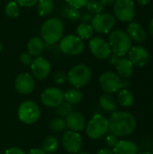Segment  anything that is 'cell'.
I'll return each instance as SVG.
<instances>
[{
	"label": "cell",
	"instance_id": "obj_1",
	"mask_svg": "<svg viewBox=\"0 0 153 154\" xmlns=\"http://www.w3.org/2000/svg\"><path fill=\"white\" fill-rule=\"evenodd\" d=\"M109 130L118 137H125L133 134L136 128V118L128 112L115 111L108 120Z\"/></svg>",
	"mask_w": 153,
	"mask_h": 154
},
{
	"label": "cell",
	"instance_id": "obj_2",
	"mask_svg": "<svg viewBox=\"0 0 153 154\" xmlns=\"http://www.w3.org/2000/svg\"><path fill=\"white\" fill-rule=\"evenodd\" d=\"M64 32V24L60 18L52 17L45 21L41 27V36L44 42L55 44L60 41Z\"/></svg>",
	"mask_w": 153,
	"mask_h": 154
},
{
	"label": "cell",
	"instance_id": "obj_3",
	"mask_svg": "<svg viewBox=\"0 0 153 154\" xmlns=\"http://www.w3.org/2000/svg\"><path fill=\"white\" fill-rule=\"evenodd\" d=\"M108 43L111 51L118 56L124 57L132 48L133 42L126 32L122 30H114L109 34Z\"/></svg>",
	"mask_w": 153,
	"mask_h": 154
},
{
	"label": "cell",
	"instance_id": "obj_4",
	"mask_svg": "<svg viewBox=\"0 0 153 154\" xmlns=\"http://www.w3.org/2000/svg\"><path fill=\"white\" fill-rule=\"evenodd\" d=\"M101 88L107 94H114L122 88H127L130 82L126 79L123 80L117 74L112 71L104 72L99 78Z\"/></svg>",
	"mask_w": 153,
	"mask_h": 154
},
{
	"label": "cell",
	"instance_id": "obj_5",
	"mask_svg": "<svg viewBox=\"0 0 153 154\" xmlns=\"http://www.w3.org/2000/svg\"><path fill=\"white\" fill-rule=\"evenodd\" d=\"M68 81L75 88H81L91 79V70L86 64H77L69 71Z\"/></svg>",
	"mask_w": 153,
	"mask_h": 154
},
{
	"label": "cell",
	"instance_id": "obj_6",
	"mask_svg": "<svg viewBox=\"0 0 153 154\" xmlns=\"http://www.w3.org/2000/svg\"><path fill=\"white\" fill-rule=\"evenodd\" d=\"M109 130L108 120L102 115L96 114L92 116L86 125L87 135L93 140L99 139L106 134Z\"/></svg>",
	"mask_w": 153,
	"mask_h": 154
},
{
	"label": "cell",
	"instance_id": "obj_7",
	"mask_svg": "<svg viewBox=\"0 0 153 154\" xmlns=\"http://www.w3.org/2000/svg\"><path fill=\"white\" fill-rule=\"evenodd\" d=\"M17 116L18 119L23 124L32 125L39 120L41 116V110L39 106L35 102L32 100H26L19 106Z\"/></svg>",
	"mask_w": 153,
	"mask_h": 154
},
{
	"label": "cell",
	"instance_id": "obj_8",
	"mask_svg": "<svg viewBox=\"0 0 153 154\" xmlns=\"http://www.w3.org/2000/svg\"><path fill=\"white\" fill-rule=\"evenodd\" d=\"M59 48L60 51L66 55L76 56L83 52L85 49V43L83 40L77 35L69 34L60 39Z\"/></svg>",
	"mask_w": 153,
	"mask_h": 154
},
{
	"label": "cell",
	"instance_id": "obj_9",
	"mask_svg": "<svg viewBox=\"0 0 153 154\" xmlns=\"http://www.w3.org/2000/svg\"><path fill=\"white\" fill-rule=\"evenodd\" d=\"M114 14L115 17L121 22H132L135 14L133 0H115Z\"/></svg>",
	"mask_w": 153,
	"mask_h": 154
},
{
	"label": "cell",
	"instance_id": "obj_10",
	"mask_svg": "<svg viewBox=\"0 0 153 154\" xmlns=\"http://www.w3.org/2000/svg\"><path fill=\"white\" fill-rule=\"evenodd\" d=\"M91 25L99 33H108L115 25V17L108 13H101L94 15Z\"/></svg>",
	"mask_w": 153,
	"mask_h": 154
},
{
	"label": "cell",
	"instance_id": "obj_11",
	"mask_svg": "<svg viewBox=\"0 0 153 154\" xmlns=\"http://www.w3.org/2000/svg\"><path fill=\"white\" fill-rule=\"evenodd\" d=\"M61 142L64 149L71 154L78 153L83 146L82 137L78 132L67 131L63 134Z\"/></svg>",
	"mask_w": 153,
	"mask_h": 154
},
{
	"label": "cell",
	"instance_id": "obj_12",
	"mask_svg": "<svg viewBox=\"0 0 153 154\" xmlns=\"http://www.w3.org/2000/svg\"><path fill=\"white\" fill-rule=\"evenodd\" d=\"M88 47L92 54L99 60H106L112 53L109 43L99 36L93 37L88 43Z\"/></svg>",
	"mask_w": 153,
	"mask_h": 154
},
{
	"label": "cell",
	"instance_id": "obj_13",
	"mask_svg": "<svg viewBox=\"0 0 153 154\" xmlns=\"http://www.w3.org/2000/svg\"><path fill=\"white\" fill-rule=\"evenodd\" d=\"M41 101L48 107H57L64 101V93L58 88H48L41 93Z\"/></svg>",
	"mask_w": 153,
	"mask_h": 154
},
{
	"label": "cell",
	"instance_id": "obj_14",
	"mask_svg": "<svg viewBox=\"0 0 153 154\" xmlns=\"http://www.w3.org/2000/svg\"><path fill=\"white\" fill-rule=\"evenodd\" d=\"M30 66L32 75L39 80H43L47 79L51 70L50 61L41 56H38L35 59H33Z\"/></svg>",
	"mask_w": 153,
	"mask_h": 154
},
{
	"label": "cell",
	"instance_id": "obj_15",
	"mask_svg": "<svg viewBox=\"0 0 153 154\" xmlns=\"http://www.w3.org/2000/svg\"><path fill=\"white\" fill-rule=\"evenodd\" d=\"M14 87L18 93L22 95H29L34 90L35 82L30 74L21 73L15 78Z\"/></svg>",
	"mask_w": 153,
	"mask_h": 154
},
{
	"label": "cell",
	"instance_id": "obj_16",
	"mask_svg": "<svg viewBox=\"0 0 153 154\" xmlns=\"http://www.w3.org/2000/svg\"><path fill=\"white\" fill-rule=\"evenodd\" d=\"M128 59L137 67H144L150 60L149 51L142 46L132 47L128 52Z\"/></svg>",
	"mask_w": 153,
	"mask_h": 154
},
{
	"label": "cell",
	"instance_id": "obj_17",
	"mask_svg": "<svg viewBox=\"0 0 153 154\" xmlns=\"http://www.w3.org/2000/svg\"><path fill=\"white\" fill-rule=\"evenodd\" d=\"M65 122H66L67 128H69V131H73V132H80L87 125L85 116L82 114L75 111L70 113L66 117Z\"/></svg>",
	"mask_w": 153,
	"mask_h": 154
},
{
	"label": "cell",
	"instance_id": "obj_18",
	"mask_svg": "<svg viewBox=\"0 0 153 154\" xmlns=\"http://www.w3.org/2000/svg\"><path fill=\"white\" fill-rule=\"evenodd\" d=\"M115 69L117 75L120 78L129 79L133 74V64L126 57H119L116 63Z\"/></svg>",
	"mask_w": 153,
	"mask_h": 154
},
{
	"label": "cell",
	"instance_id": "obj_19",
	"mask_svg": "<svg viewBox=\"0 0 153 154\" xmlns=\"http://www.w3.org/2000/svg\"><path fill=\"white\" fill-rule=\"evenodd\" d=\"M126 33L132 41H134L136 42H142L146 39L145 30L140 23L136 22H130V23L127 25Z\"/></svg>",
	"mask_w": 153,
	"mask_h": 154
},
{
	"label": "cell",
	"instance_id": "obj_20",
	"mask_svg": "<svg viewBox=\"0 0 153 154\" xmlns=\"http://www.w3.org/2000/svg\"><path fill=\"white\" fill-rule=\"evenodd\" d=\"M114 154H137L138 145L130 140L119 141L118 143L113 148Z\"/></svg>",
	"mask_w": 153,
	"mask_h": 154
},
{
	"label": "cell",
	"instance_id": "obj_21",
	"mask_svg": "<svg viewBox=\"0 0 153 154\" xmlns=\"http://www.w3.org/2000/svg\"><path fill=\"white\" fill-rule=\"evenodd\" d=\"M45 48V44L43 40L41 37L33 36L27 42V50L28 53H30L32 57L40 56Z\"/></svg>",
	"mask_w": 153,
	"mask_h": 154
},
{
	"label": "cell",
	"instance_id": "obj_22",
	"mask_svg": "<svg viewBox=\"0 0 153 154\" xmlns=\"http://www.w3.org/2000/svg\"><path fill=\"white\" fill-rule=\"evenodd\" d=\"M99 105L101 108L108 113H114L117 110V100L112 96V94H104L99 98Z\"/></svg>",
	"mask_w": 153,
	"mask_h": 154
},
{
	"label": "cell",
	"instance_id": "obj_23",
	"mask_svg": "<svg viewBox=\"0 0 153 154\" xmlns=\"http://www.w3.org/2000/svg\"><path fill=\"white\" fill-rule=\"evenodd\" d=\"M117 103L123 107H130L134 103V96L132 91L127 88H123L118 92Z\"/></svg>",
	"mask_w": 153,
	"mask_h": 154
},
{
	"label": "cell",
	"instance_id": "obj_24",
	"mask_svg": "<svg viewBox=\"0 0 153 154\" xmlns=\"http://www.w3.org/2000/svg\"><path fill=\"white\" fill-rule=\"evenodd\" d=\"M60 147V143L57 137L50 135L45 138V140L42 143L41 149L44 151V152L47 154H52L56 152Z\"/></svg>",
	"mask_w": 153,
	"mask_h": 154
},
{
	"label": "cell",
	"instance_id": "obj_25",
	"mask_svg": "<svg viewBox=\"0 0 153 154\" xmlns=\"http://www.w3.org/2000/svg\"><path fill=\"white\" fill-rule=\"evenodd\" d=\"M83 98L82 92L78 88H69L64 93V101L68 102L70 105H76L78 104Z\"/></svg>",
	"mask_w": 153,
	"mask_h": 154
},
{
	"label": "cell",
	"instance_id": "obj_26",
	"mask_svg": "<svg viewBox=\"0 0 153 154\" xmlns=\"http://www.w3.org/2000/svg\"><path fill=\"white\" fill-rule=\"evenodd\" d=\"M54 8L52 0H39L37 3V11L41 16H48L51 14Z\"/></svg>",
	"mask_w": 153,
	"mask_h": 154
},
{
	"label": "cell",
	"instance_id": "obj_27",
	"mask_svg": "<svg viewBox=\"0 0 153 154\" xmlns=\"http://www.w3.org/2000/svg\"><path fill=\"white\" fill-rule=\"evenodd\" d=\"M61 14H62V15L64 17L68 18L70 21H73V22L78 21L79 18H80V15H81L79 9L75 8V7H72V6L69 5H62Z\"/></svg>",
	"mask_w": 153,
	"mask_h": 154
},
{
	"label": "cell",
	"instance_id": "obj_28",
	"mask_svg": "<svg viewBox=\"0 0 153 154\" xmlns=\"http://www.w3.org/2000/svg\"><path fill=\"white\" fill-rule=\"evenodd\" d=\"M94 34V29L89 23H80L77 28V36L81 40H87L92 38Z\"/></svg>",
	"mask_w": 153,
	"mask_h": 154
},
{
	"label": "cell",
	"instance_id": "obj_29",
	"mask_svg": "<svg viewBox=\"0 0 153 154\" xmlns=\"http://www.w3.org/2000/svg\"><path fill=\"white\" fill-rule=\"evenodd\" d=\"M72 112H73V106L69 104L66 101H63L60 106L56 107V110H55L56 115L60 118L67 117Z\"/></svg>",
	"mask_w": 153,
	"mask_h": 154
},
{
	"label": "cell",
	"instance_id": "obj_30",
	"mask_svg": "<svg viewBox=\"0 0 153 154\" xmlns=\"http://www.w3.org/2000/svg\"><path fill=\"white\" fill-rule=\"evenodd\" d=\"M85 7L88 13L95 15L101 14L104 10V5L99 2V0H88Z\"/></svg>",
	"mask_w": 153,
	"mask_h": 154
},
{
	"label": "cell",
	"instance_id": "obj_31",
	"mask_svg": "<svg viewBox=\"0 0 153 154\" xmlns=\"http://www.w3.org/2000/svg\"><path fill=\"white\" fill-rule=\"evenodd\" d=\"M5 13L6 16L10 18H15L20 14V6L15 1H10L5 7Z\"/></svg>",
	"mask_w": 153,
	"mask_h": 154
},
{
	"label": "cell",
	"instance_id": "obj_32",
	"mask_svg": "<svg viewBox=\"0 0 153 154\" xmlns=\"http://www.w3.org/2000/svg\"><path fill=\"white\" fill-rule=\"evenodd\" d=\"M50 128L53 132H57V133L63 132V131L67 128L66 122H65V120H64L63 118L56 117V118L52 119V120L50 122Z\"/></svg>",
	"mask_w": 153,
	"mask_h": 154
},
{
	"label": "cell",
	"instance_id": "obj_33",
	"mask_svg": "<svg viewBox=\"0 0 153 154\" xmlns=\"http://www.w3.org/2000/svg\"><path fill=\"white\" fill-rule=\"evenodd\" d=\"M53 80L57 85H63L68 81V75L62 71H58L53 75Z\"/></svg>",
	"mask_w": 153,
	"mask_h": 154
},
{
	"label": "cell",
	"instance_id": "obj_34",
	"mask_svg": "<svg viewBox=\"0 0 153 154\" xmlns=\"http://www.w3.org/2000/svg\"><path fill=\"white\" fill-rule=\"evenodd\" d=\"M19 60L21 61V63H23V65H26V66H30L33 60V58L32 56L28 53V52H23L20 54L19 56Z\"/></svg>",
	"mask_w": 153,
	"mask_h": 154
},
{
	"label": "cell",
	"instance_id": "obj_35",
	"mask_svg": "<svg viewBox=\"0 0 153 154\" xmlns=\"http://www.w3.org/2000/svg\"><path fill=\"white\" fill-rule=\"evenodd\" d=\"M88 0H66L67 5L78 8V9H81L83 7L86 6V4L87 3Z\"/></svg>",
	"mask_w": 153,
	"mask_h": 154
},
{
	"label": "cell",
	"instance_id": "obj_36",
	"mask_svg": "<svg viewBox=\"0 0 153 154\" xmlns=\"http://www.w3.org/2000/svg\"><path fill=\"white\" fill-rule=\"evenodd\" d=\"M119 140H118V136H116L115 134H110L106 136V144L109 146V147H112L114 148L117 143H118Z\"/></svg>",
	"mask_w": 153,
	"mask_h": 154
},
{
	"label": "cell",
	"instance_id": "obj_37",
	"mask_svg": "<svg viewBox=\"0 0 153 154\" xmlns=\"http://www.w3.org/2000/svg\"><path fill=\"white\" fill-rule=\"evenodd\" d=\"M19 6H23V7H32L35 5H37L39 0H14Z\"/></svg>",
	"mask_w": 153,
	"mask_h": 154
},
{
	"label": "cell",
	"instance_id": "obj_38",
	"mask_svg": "<svg viewBox=\"0 0 153 154\" xmlns=\"http://www.w3.org/2000/svg\"><path fill=\"white\" fill-rule=\"evenodd\" d=\"M93 17H94V15L92 14H90L88 12H85V13H82V14L80 15L79 20H80V22L82 23H89V24H91Z\"/></svg>",
	"mask_w": 153,
	"mask_h": 154
},
{
	"label": "cell",
	"instance_id": "obj_39",
	"mask_svg": "<svg viewBox=\"0 0 153 154\" xmlns=\"http://www.w3.org/2000/svg\"><path fill=\"white\" fill-rule=\"evenodd\" d=\"M5 154H25V152L19 147H11L5 151Z\"/></svg>",
	"mask_w": 153,
	"mask_h": 154
},
{
	"label": "cell",
	"instance_id": "obj_40",
	"mask_svg": "<svg viewBox=\"0 0 153 154\" xmlns=\"http://www.w3.org/2000/svg\"><path fill=\"white\" fill-rule=\"evenodd\" d=\"M118 58H119L118 56L115 55L114 53H111V54H110V56H109L107 59L109 60L110 64H112V65H115V63H116V61H117Z\"/></svg>",
	"mask_w": 153,
	"mask_h": 154
},
{
	"label": "cell",
	"instance_id": "obj_41",
	"mask_svg": "<svg viewBox=\"0 0 153 154\" xmlns=\"http://www.w3.org/2000/svg\"><path fill=\"white\" fill-rule=\"evenodd\" d=\"M28 154H46L41 148H33L29 151Z\"/></svg>",
	"mask_w": 153,
	"mask_h": 154
},
{
	"label": "cell",
	"instance_id": "obj_42",
	"mask_svg": "<svg viewBox=\"0 0 153 154\" xmlns=\"http://www.w3.org/2000/svg\"><path fill=\"white\" fill-rule=\"evenodd\" d=\"M99 2L104 5V6H110L113 4H115V0H99Z\"/></svg>",
	"mask_w": 153,
	"mask_h": 154
},
{
	"label": "cell",
	"instance_id": "obj_43",
	"mask_svg": "<svg viewBox=\"0 0 153 154\" xmlns=\"http://www.w3.org/2000/svg\"><path fill=\"white\" fill-rule=\"evenodd\" d=\"M96 154H114V152L109 148H105V149H101L99 152H97Z\"/></svg>",
	"mask_w": 153,
	"mask_h": 154
},
{
	"label": "cell",
	"instance_id": "obj_44",
	"mask_svg": "<svg viewBox=\"0 0 153 154\" xmlns=\"http://www.w3.org/2000/svg\"><path fill=\"white\" fill-rule=\"evenodd\" d=\"M137 2H138L139 5H141L142 6H145V5H147L151 2V0H137Z\"/></svg>",
	"mask_w": 153,
	"mask_h": 154
},
{
	"label": "cell",
	"instance_id": "obj_45",
	"mask_svg": "<svg viewBox=\"0 0 153 154\" xmlns=\"http://www.w3.org/2000/svg\"><path fill=\"white\" fill-rule=\"evenodd\" d=\"M149 32H150V34L153 37V18L151 19L150 24H149Z\"/></svg>",
	"mask_w": 153,
	"mask_h": 154
},
{
	"label": "cell",
	"instance_id": "obj_46",
	"mask_svg": "<svg viewBox=\"0 0 153 154\" xmlns=\"http://www.w3.org/2000/svg\"><path fill=\"white\" fill-rule=\"evenodd\" d=\"M137 154H151V152H138Z\"/></svg>",
	"mask_w": 153,
	"mask_h": 154
},
{
	"label": "cell",
	"instance_id": "obj_47",
	"mask_svg": "<svg viewBox=\"0 0 153 154\" xmlns=\"http://www.w3.org/2000/svg\"><path fill=\"white\" fill-rule=\"evenodd\" d=\"M2 49H3V44H2V42H1V41H0V53H1V51H2Z\"/></svg>",
	"mask_w": 153,
	"mask_h": 154
},
{
	"label": "cell",
	"instance_id": "obj_48",
	"mask_svg": "<svg viewBox=\"0 0 153 154\" xmlns=\"http://www.w3.org/2000/svg\"><path fill=\"white\" fill-rule=\"evenodd\" d=\"M77 154H90V153H87V152H78V153Z\"/></svg>",
	"mask_w": 153,
	"mask_h": 154
},
{
	"label": "cell",
	"instance_id": "obj_49",
	"mask_svg": "<svg viewBox=\"0 0 153 154\" xmlns=\"http://www.w3.org/2000/svg\"><path fill=\"white\" fill-rule=\"evenodd\" d=\"M152 109H153V103H152Z\"/></svg>",
	"mask_w": 153,
	"mask_h": 154
},
{
	"label": "cell",
	"instance_id": "obj_50",
	"mask_svg": "<svg viewBox=\"0 0 153 154\" xmlns=\"http://www.w3.org/2000/svg\"><path fill=\"white\" fill-rule=\"evenodd\" d=\"M0 154H1V153H0Z\"/></svg>",
	"mask_w": 153,
	"mask_h": 154
},
{
	"label": "cell",
	"instance_id": "obj_51",
	"mask_svg": "<svg viewBox=\"0 0 153 154\" xmlns=\"http://www.w3.org/2000/svg\"><path fill=\"white\" fill-rule=\"evenodd\" d=\"M152 154H153V153H152Z\"/></svg>",
	"mask_w": 153,
	"mask_h": 154
}]
</instances>
